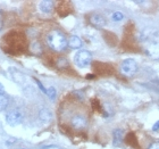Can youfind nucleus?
<instances>
[{"instance_id": "nucleus-1", "label": "nucleus", "mask_w": 159, "mask_h": 149, "mask_svg": "<svg viewBox=\"0 0 159 149\" xmlns=\"http://www.w3.org/2000/svg\"><path fill=\"white\" fill-rule=\"evenodd\" d=\"M47 42L50 48L55 51H63L68 46V41L59 31H51L47 37Z\"/></svg>"}, {"instance_id": "nucleus-2", "label": "nucleus", "mask_w": 159, "mask_h": 149, "mask_svg": "<svg viewBox=\"0 0 159 149\" xmlns=\"http://www.w3.org/2000/svg\"><path fill=\"white\" fill-rule=\"evenodd\" d=\"M92 62V54L88 50H80L74 57V63L81 68L88 67Z\"/></svg>"}, {"instance_id": "nucleus-3", "label": "nucleus", "mask_w": 159, "mask_h": 149, "mask_svg": "<svg viewBox=\"0 0 159 149\" xmlns=\"http://www.w3.org/2000/svg\"><path fill=\"white\" fill-rule=\"evenodd\" d=\"M138 71V64L134 59L129 58L125 59L120 65V72L125 76H133Z\"/></svg>"}, {"instance_id": "nucleus-4", "label": "nucleus", "mask_w": 159, "mask_h": 149, "mask_svg": "<svg viewBox=\"0 0 159 149\" xmlns=\"http://www.w3.org/2000/svg\"><path fill=\"white\" fill-rule=\"evenodd\" d=\"M23 121V113L20 112V109L16 108V109H13L10 112L7 113L6 115V122L11 126L18 125L20 124Z\"/></svg>"}, {"instance_id": "nucleus-5", "label": "nucleus", "mask_w": 159, "mask_h": 149, "mask_svg": "<svg viewBox=\"0 0 159 149\" xmlns=\"http://www.w3.org/2000/svg\"><path fill=\"white\" fill-rule=\"evenodd\" d=\"M88 124L85 116L83 115H74L70 119V125L75 130H83Z\"/></svg>"}, {"instance_id": "nucleus-6", "label": "nucleus", "mask_w": 159, "mask_h": 149, "mask_svg": "<svg viewBox=\"0 0 159 149\" xmlns=\"http://www.w3.org/2000/svg\"><path fill=\"white\" fill-rule=\"evenodd\" d=\"M90 23L92 24L93 26L101 29L106 25V20H105V17L99 15V14H93L92 16L90 17Z\"/></svg>"}, {"instance_id": "nucleus-7", "label": "nucleus", "mask_w": 159, "mask_h": 149, "mask_svg": "<svg viewBox=\"0 0 159 149\" xmlns=\"http://www.w3.org/2000/svg\"><path fill=\"white\" fill-rule=\"evenodd\" d=\"M53 8V1L51 0H43L40 2V10L44 14H49L52 12Z\"/></svg>"}, {"instance_id": "nucleus-8", "label": "nucleus", "mask_w": 159, "mask_h": 149, "mask_svg": "<svg viewBox=\"0 0 159 149\" xmlns=\"http://www.w3.org/2000/svg\"><path fill=\"white\" fill-rule=\"evenodd\" d=\"M68 46L73 49H80L82 47V41L77 35H72L68 39Z\"/></svg>"}, {"instance_id": "nucleus-9", "label": "nucleus", "mask_w": 159, "mask_h": 149, "mask_svg": "<svg viewBox=\"0 0 159 149\" xmlns=\"http://www.w3.org/2000/svg\"><path fill=\"white\" fill-rule=\"evenodd\" d=\"M51 117H52V115H51V113L48 109H41L39 112V119L41 122H43V123L50 122V121H51Z\"/></svg>"}, {"instance_id": "nucleus-10", "label": "nucleus", "mask_w": 159, "mask_h": 149, "mask_svg": "<svg viewBox=\"0 0 159 149\" xmlns=\"http://www.w3.org/2000/svg\"><path fill=\"white\" fill-rule=\"evenodd\" d=\"M114 145L115 146H119L123 140V131L120 129L114 130Z\"/></svg>"}, {"instance_id": "nucleus-11", "label": "nucleus", "mask_w": 159, "mask_h": 149, "mask_svg": "<svg viewBox=\"0 0 159 149\" xmlns=\"http://www.w3.org/2000/svg\"><path fill=\"white\" fill-rule=\"evenodd\" d=\"M8 98L6 96H0V112H2L7 108L8 106Z\"/></svg>"}, {"instance_id": "nucleus-12", "label": "nucleus", "mask_w": 159, "mask_h": 149, "mask_svg": "<svg viewBox=\"0 0 159 149\" xmlns=\"http://www.w3.org/2000/svg\"><path fill=\"white\" fill-rule=\"evenodd\" d=\"M47 95L49 97L50 99H55L56 98V89L53 88V86H50L47 89Z\"/></svg>"}, {"instance_id": "nucleus-13", "label": "nucleus", "mask_w": 159, "mask_h": 149, "mask_svg": "<svg viewBox=\"0 0 159 149\" xmlns=\"http://www.w3.org/2000/svg\"><path fill=\"white\" fill-rule=\"evenodd\" d=\"M57 66L59 67V68L67 67L68 66V62H67V59H65V58H59V59L57 60Z\"/></svg>"}, {"instance_id": "nucleus-14", "label": "nucleus", "mask_w": 159, "mask_h": 149, "mask_svg": "<svg viewBox=\"0 0 159 149\" xmlns=\"http://www.w3.org/2000/svg\"><path fill=\"white\" fill-rule=\"evenodd\" d=\"M111 18H113V21H115V22H119V21H122L123 18H124V15H123L122 13H119V12H116V13L113 14Z\"/></svg>"}, {"instance_id": "nucleus-15", "label": "nucleus", "mask_w": 159, "mask_h": 149, "mask_svg": "<svg viewBox=\"0 0 159 149\" xmlns=\"http://www.w3.org/2000/svg\"><path fill=\"white\" fill-rule=\"evenodd\" d=\"M35 81H37V84H38V86H39L40 89H41V91H42L43 93H47V89L42 86V84H41V82H40V81H38V80H35Z\"/></svg>"}, {"instance_id": "nucleus-16", "label": "nucleus", "mask_w": 159, "mask_h": 149, "mask_svg": "<svg viewBox=\"0 0 159 149\" xmlns=\"http://www.w3.org/2000/svg\"><path fill=\"white\" fill-rule=\"evenodd\" d=\"M148 149H159V142H153V143H151Z\"/></svg>"}, {"instance_id": "nucleus-17", "label": "nucleus", "mask_w": 159, "mask_h": 149, "mask_svg": "<svg viewBox=\"0 0 159 149\" xmlns=\"http://www.w3.org/2000/svg\"><path fill=\"white\" fill-rule=\"evenodd\" d=\"M152 131H155V132H156V131H159V121H158V122L155 123V124H153V126H152Z\"/></svg>"}, {"instance_id": "nucleus-18", "label": "nucleus", "mask_w": 159, "mask_h": 149, "mask_svg": "<svg viewBox=\"0 0 159 149\" xmlns=\"http://www.w3.org/2000/svg\"><path fill=\"white\" fill-rule=\"evenodd\" d=\"M3 92H5V88H3V86L0 83V96H3Z\"/></svg>"}, {"instance_id": "nucleus-19", "label": "nucleus", "mask_w": 159, "mask_h": 149, "mask_svg": "<svg viewBox=\"0 0 159 149\" xmlns=\"http://www.w3.org/2000/svg\"><path fill=\"white\" fill-rule=\"evenodd\" d=\"M0 26H1V10H0Z\"/></svg>"}]
</instances>
